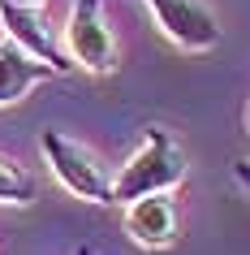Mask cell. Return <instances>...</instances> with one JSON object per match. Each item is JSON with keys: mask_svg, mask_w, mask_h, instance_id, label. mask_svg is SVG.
<instances>
[{"mask_svg": "<svg viewBox=\"0 0 250 255\" xmlns=\"http://www.w3.org/2000/svg\"><path fill=\"white\" fill-rule=\"evenodd\" d=\"M185 151L181 143L160 130V126H147L143 143L134 147V156L121 164V173L112 177V203H134L143 195H172V190L185 182Z\"/></svg>", "mask_w": 250, "mask_h": 255, "instance_id": "6da1fadb", "label": "cell"}, {"mask_svg": "<svg viewBox=\"0 0 250 255\" xmlns=\"http://www.w3.org/2000/svg\"><path fill=\"white\" fill-rule=\"evenodd\" d=\"M0 26H4V35L13 43H22L30 56H39V61H48V65L56 69V74H69L74 69V61L65 56V48H61V39H56L52 30H48V22L39 17V9H22V4H0Z\"/></svg>", "mask_w": 250, "mask_h": 255, "instance_id": "8992f818", "label": "cell"}, {"mask_svg": "<svg viewBox=\"0 0 250 255\" xmlns=\"http://www.w3.org/2000/svg\"><path fill=\"white\" fill-rule=\"evenodd\" d=\"M35 195H39V186H35V177L22 169V164H13L9 156H0V203H35Z\"/></svg>", "mask_w": 250, "mask_h": 255, "instance_id": "ba28073f", "label": "cell"}, {"mask_svg": "<svg viewBox=\"0 0 250 255\" xmlns=\"http://www.w3.org/2000/svg\"><path fill=\"white\" fill-rule=\"evenodd\" d=\"M0 4H22V9H39L43 0H0Z\"/></svg>", "mask_w": 250, "mask_h": 255, "instance_id": "30bf717a", "label": "cell"}, {"mask_svg": "<svg viewBox=\"0 0 250 255\" xmlns=\"http://www.w3.org/2000/svg\"><path fill=\"white\" fill-rule=\"evenodd\" d=\"M233 177H237V182H242V186L250 190V156H242V160L233 164Z\"/></svg>", "mask_w": 250, "mask_h": 255, "instance_id": "9c48e42d", "label": "cell"}, {"mask_svg": "<svg viewBox=\"0 0 250 255\" xmlns=\"http://www.w3.org/2000/svg\"><path fill=\"white\" fill-rule=\"evenodd\" d=\"M56 69L39 56H30L22 43H13L9 35L0 39V108L17 104V100H26L30 87H39L43 78H52Z\"/></svg>", "mask_w": 250, "mask_h": 255, "instance_id": "52a82bcc", "label": "cell"}, {"mask_svg": "<svg viewBox=\"0 0 250 255\" xmlns=\"http://www.w3.org/2000/svg\"><path fill=\"white\" fill-rule=\"evenodd\" d=\"M177 199L172 195H143V199L125 203V234L147 251H164L177 242Z\"/></svg>", "mask_w": 250, "mask_h": 255, "instance_id": "5b68a950", "label": "cell"}, {"mask_svg": "<svg viewBox=\"0 0 250 255\" xmlns=\"http://www.w3.org/2000/svg\"><path fill=\"white\" fill-rule=\"evenodd\" d=\"M61 48L74 61V69H86V74H112L121 65L117 39L104 22V0H74L69 4Z\"/></svg>", "mask_w": 250, "mask_h": 255, "instance_id": "3957f363", "label": "cell"}, {"mask_svg": "<svg viewBox=\"0 0 250 255\" xmlns=\"http://www.w3.org/2000/svg\"><path fill=\"white\" fill-rule=\"evenodd\" d=\"M156 26L185 52H211L220 43V22L207 0H143Z\"/></svg>", "mask_w": 250, "mask_h": 255, "instance_id": "277c9868", "label": "cell"}, {"mask_svg": "<svg viewBox=\"0 0 250 255\" xmlns=\"http://www.w3.org/2000/svg\"><path fill=\"white\" fill-rule=\"evenodd\" d=\"M39 151L48 160V169H52V177L74 199L112 203V177H108L104 164L95 160V151H86L82 143H74L61 130H39Z\"/></svg>", "mask_w": 250, "mask_h": 255, "instance_id": "7a4b0ae2", "label": "cell"}]
</instances>
